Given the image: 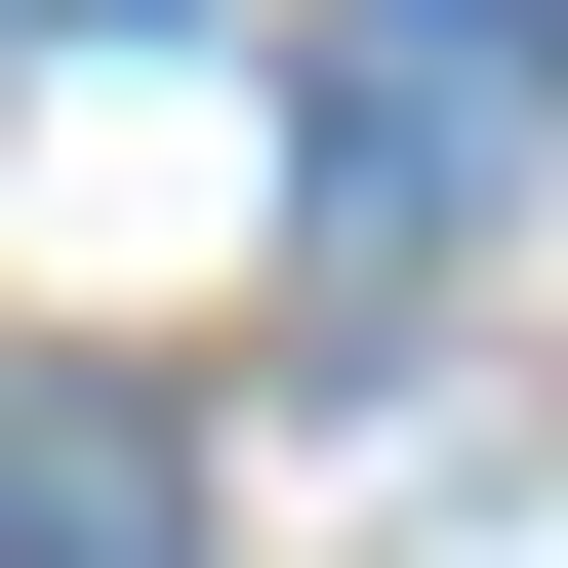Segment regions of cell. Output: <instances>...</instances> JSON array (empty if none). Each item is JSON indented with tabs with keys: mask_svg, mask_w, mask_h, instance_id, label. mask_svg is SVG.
<instances>
[{
	"mask_svg": "<svg viewBox=\"0 0 568 568\" xmlns=\"http://www.w3.org/2000/svg\"><path fill=\"white\" fill-rule=\"evenodd\" d=\"M528 82H568V0H528Z\"/></svg>",
	"mask_w": 568,
	"mask_h": 568,
	"instance_id": "obj_1",
	"label": "cell"
}]
</instances>
